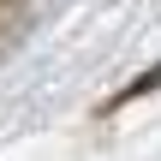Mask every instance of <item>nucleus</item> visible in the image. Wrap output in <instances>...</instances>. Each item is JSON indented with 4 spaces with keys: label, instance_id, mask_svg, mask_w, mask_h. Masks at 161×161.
I'll return each mask as SVG.
<instances>
[{
    "label": "nucleus",
    "instance_id": "1",
    "mask_svg": "<svg viewBox=\"0 0 161 161\" xmlns=\"http://www.w3.org/2000/svg\"><path fill=\"white\" fill-rule=\"evenodd\" d=\"M155 84H161V66L149 72V78H137V84H131V96H143V90H155Z\"/></svg>",
    "mask_w": 161,
    "mask_h": 161
}]
</instances>
